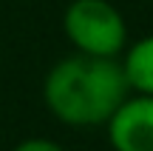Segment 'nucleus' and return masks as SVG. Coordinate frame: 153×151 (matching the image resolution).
<instances>
[{"label": "nucleus", "mask_w": 153, "mask_h": 151, "mask_svg": "<svg viewBox=\"0 0 153 151\" xmlns=\"http://www.w3.org/2000/svg\"><path fill=\"white\" fill-rule=\"evenodd\" d=\"M128 94L131 89L116 57H91L76 51L54 63L43 80L48 111L71 128L105 125Z\"/></svg>", "instance_id": "nucleus-1"}, {"label": "nucleus", "mask_w": 153, "mask_h": 151, "mask_svg": "<svg viewBox=\"0 0 153 151\" xmlns=\"http://www.w3.org/2000/svg\"><path fill=\"white\" fill-rule=\"evenodd\" d=\"M62 32L79 54L119 57L128 46V23L111 0H71Z\"/></svg>", "instance_id": "nucleus-2"}, {"label": "nucleus", "mask_w": 153, "mask_h": 151, "mask_svg": "<svg viewBox=\"0 0 153 151\" xmlns=\"http://www.w3.org/2000/svg\"><path fill=\"white\" fill-rule=\"evenodd\" d=\"M114 151H153V97L128 94L105 123Z\"/></svg>", "instance_id": "nucleus-3"}, {"label": "nucleus", "mask_w": 153, "mask_h": 151, "mask_svg": "<svg viewBox=\"0 0 153 151\" xmlns=\"http://www.w3.org/2000/svg\"><path fill=\"white\" fill-rule=\"evenodd\" d=\"M122 71H125L128 89L136 94L153 97V34L125 46L122 51Z\"/></svg>", "instance_id": "nucleus-4"}, {"label": "nucleus", "mask_w": 153, "mask_h": 151, "mask_svg": "<svg viewBox=\"0 0 153 151\" xmlns=\"http://www.w3.org/2000/svg\"><path fill=\"white\" fill-rule=\"evenodd\" d=\"M11 151H65V148L54 140H45V137H31V140H23L20 146H14Z\"/></svg>", "instance_id": "nucleus-5"}]
</instances>
